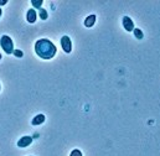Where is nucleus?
I'll return each instance as SVG.
<instances>
[{
	"label": "nucleus",
	"mask_w": 160,
	"mask_h": 156,
	"mask_svg": "<svg viewBox=\"0 0 160 156\" xmlns=\"http://www.w3.org/2000/svg\"><path fill=\"white\" fill-rule=\"evenodd\" d=\"M35 52L42 60H51L55 57L57 48L50 40L40 39L35 42Z\"/></svg>",
	"instance_id": "nucleus-1"
},
{
	"label": "nucleus",
	"mask_w": 160,
	"mask_h": 156,
	"mask_svg": "<svg viewBox=\"0 0 160 156\" xmlns=\"http://www.w3.org/2000/svg\"><path fill=\"white\" fill-rule=\"evenodd\" d=\"M0 46L2 47V50H4V52H5L6 55H11V53H14V51H15V48H14V42H12L11 37L8 36V35H2V36H1V39H0Z\"/></svg>",
	"instance_id": "nucleus-2"
},
{
	"label": "nucleus",
	"mask_w": 160,
	"mask_h": 156,
	"mask_svg": "<svg viewBox=\"0 0 160 156\" xmlns=\"http://www.w3.org/2000/svg\"><path fill=\"white\" fill-rule=\"evenodd\" d=\"M61 47H62L63 52L71 53V51H72V41L68 36H62L61 37Z\"/></svg>",
	"instance_id": "nucleus-3"
},
{
	"label": "nucleus",
	"mask_w": 160,
	"mask_h": 156,
	"mask_svg": "<svg viewBox=\"0 0 160 156\" xmlns=\"http://www.w3.org/2000/svg\"><path fill=\"white\" fill-rule=\"evenodd\" d=\"M122 24H123V27L125 29V31H128V32L134 31V29H135L134 22H133V20H132L129 16H123V19H122Z\"/></svg>",
	"instance_id": "nucleus-4"
},
{
	"label": "nucleus",
	"mask_w": 160,
	"mask_h": 156,
	"mask_svg": "<svg viewBox=\"0 0 160 156\" xmlns=\"http://www.w3.org/2000/svg\"><path fill=\"white\" fill-rule=\"evenodd\" d=\"M32 143V136H21V139L18 141L19 148H28Z\"/></svg>",
	"instance_id": "nucleus-5"
},
{
	"label": "nucleus",
	"mask_w": 160,
	"mask_h": 156,
	"mask_svg": "<svg viewBox=\"0 0 160 156\" xmlns=\"http://www.w3.org/2000/svg\"><path fill=\"white\" fill-rule=\"evenodd\" d=\"M36 19H38V14H36L35 9H29L28 12H26V20H28V22L34 24L36 21Z\"/></svg>",
	"instance_id": "nucleus-6"
},
{
	"label": "nucleus",
	"mask_w": 160,
	"mask_h": 156,
	"mask_svg": "<svg viewBox=\"0 0 160 156\" xmlns=\"http://www.w3.org/2000/svg\"><path fill=\"white\" fill-rule=\"evenodd\" d=\"M94 24H96V15H94V14L88 15V16L84 19V26H86V27H93Z\"/></svg>",
	"instance_id": "nucleus-7"
},
{
	"label": "nucleus",
	"mask_w": 160,
	"mask_h": 156,
	"mask_svg": "<svg viewBox=\"0 0 160 156\" xmlns=\"http://www.w3.org/2000/svg\"><path fill=\"white\" fill-rule=\"evenodd\" d=\"M45 115L43 114H38L36 117L32 118V120H31V124L34 125V126H38V125H41V124H43L45 123Z\"/></svg>",
	"instance_id": "nucleus-8"
},
{
	"label": "nucleus",
	"mask_w": 160,
	"mask_h": 156,
	"mask_svg": "<svg viewBox=\"0 0 160 156\" xmlns=\"http://www.w3.org/2000/svg\"><path fill=\"white\" fill-rule=\"evenodd\" d=\"M39 16H40L41 20H47V17H48V12H47L43 7H41L40 10H39Z\"/></svg>",
	"instance_id": "nucleus-9"
},
{
	"label": "nucleus",
	"mask_w": 160,
	"mask_h": 156,
	"mask_svg": "<svg viewBox=\"0 0 160 156\" xmlns=\"http://www.w3.org/2000/svg\"><path fill=\"white\" fill-rule=\"evenodd\" d=\"M133 32H134V36H135L138 40H143V37H144V34H143V31H142L140 29H137V27H135Z\"/></svg>",
	"instance_id": "nucleus-10"
},
{
	"label": "nucleus",
	"mask_w": 160,
	"mask_h": 156,
	"mask_svg": "<svg viewBox=\"0 0 160 156\" xmlns=\"http://www.w3.org/2000/svg\"><path fill=\"white\" fill-rule=\"evenodd\" d=\"M43 4V0H31V5H32V7H35V9H41V5Z\"/></svg>",
	"instance_id": "nucleus-11"
},
{
	"label": "nucleus",
	"mask_w": 160,
	"mask_h": 156,
	"mask_svg": "<svg viewBox=\"0 0 160 156\" xmlns=\"http://www.w3.org/2000/svg\"><path fill=\"white\" fill-rule=\"evenodd\" d=\"M15 57H18V58H21L22 56H24V52L21 51V50H15L14 51V53H12Z\"/></svg>",
	"instance_id": "nucleus-12"
},
{
	"label": "nucleus",
	"mask_w": 160,
	"mask_h": 156,
	"mask_svg": "<svg viewBox=\"0 0 160 156\" xmlns=\"http://www.w3.org/2000/svg\"><path fill=\"white\" fill-rule=\"evenodd\" d=\"M70 156H83V155H82V153H81L78 149H75V150H72V151H71Z\"/></svg>",
	"instance_id": "nucleus-13"
},
{
	"label": "nucleus",
	"mask_w": 160,
	"mask_h": 156,
	"mask_svg": "<svg viewBox=\"0 0 160 156\" xmlns=\"http://www.w3.org/2000/svg\"><path fill=\"white\" fill-rule=\"evenodd\" d=\"M8 2V0H0V5H5Z\"/></svg>",
	"instance_id": "nucleus-14"
},
{
	"label": "nucleus",
	"mask_w": 160,
	"mask_h": 156,
	"mask_svg": "<svg viewBox=\"0 0 160 156\" xmlns=\"http://www.w3.org/2000/svg\"><path fill=\"white\" fill-rule=\"evenodd\" d=\"M1 15H2V10H1V7H0V17H1Z\"/></svg>",
	"instance_id": "nucleus-15"
},
{
	"label": "nucleus",
	"mask_w": 160,
	"mask_h": 156,
	"mask_svg": "<svg viewBox=\"0 0 160 156\" xmlns=\"http://www.w3.org/2000/svg\"><path fill=\"white\" fill-rule=\"evenodd\" d=\"M0 60H1V53H0Z\"/></svg>",
	"instance_id": "nucleus-16"
},
{
	"label": "nucleus",
	"mask_w": 160,
	"mask_h": 156,
	"mask_svg": "<svg viewBox=\"0 0 160 156\" xmlns=\"http://www.w3.org/2000/svg\"><path fill=\"white\" fill-rule=\"evenodd\" d=\"M0 89H1V85H0Z\"/></svg>",
	"instance_id": "nucleus-17"
}]
</instances>
